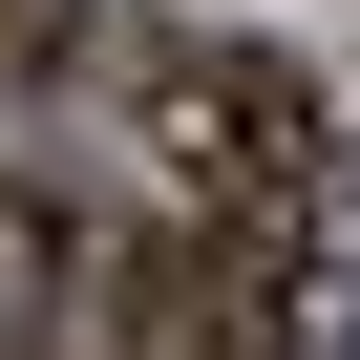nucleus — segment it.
<instances>
[{
	"label": "nucleus",
	"mask_w": 360,
	"mask_h": 360,
	"mask_svg": "<svg viewBox=\"0 0 360 360\" xmlns=\"http://www.w3.org/2000/svg\"><path fill=\"white\" fill-rule=\"evenodd\" d=\"M106 64H127V148H148L169 212H233V191H276L297 148H339V106L276 43H106Z\"/></svg>",
	"instance_id": "nucleus-1"
},
{
	"label": "nucleus",
	"mask_w": 360,
	"mask_h": 360,
	"mask_svg": "<svg viewBox=\"0 0 360 360\" xmlns=\"http://www.w3.org/2000/svg\"><path fill=\"white\" fill-rule=\"evenodd\" d=\"M64 360H233V339H212V276H191V233L64 255Z\"/></svg>",
	"instance_id": "nucleus-2"
},
{
	"label": "nucleus",
	"mask_w": 360,
	"mask_h": 360,
	"mask_svg": "<svg viewBox=\"0 0 360 360\" xmlns=\"http://www.w3.org/2000/svg\"><path fill=\"white\" fill-rule=\"evenodd\" d=\"M85 22H106V0H0V85H64V64H85Z\"/></svg>",
	"instance_id": "nucleus-3"
},
{
	"label": "nucleus",
	"mask_w": 360,
	"mask_h": 360,
	"mask_svg": "<svg viewBox=\"0 0 360 360\" xmlns=\"http://www.w3.org/2000/svg\"><path fill=\"white\" fill-rule=\"evenodd\" d=\"M0 360H43V339H0Z\"/></svg>",
	"instance_id": "nucleus-4"
}]
</instances>
